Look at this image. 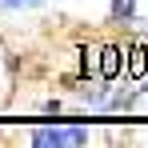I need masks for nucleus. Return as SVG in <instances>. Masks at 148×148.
Segmentation results:
<instances>
[{
  "mask_svg": "<svg viewBox=\"0 0 148 148\" xmlns=\"http://www.w3.org/2000/svg\"><path fill=\"white\" fill-rule=\"evenodd\" d=\"M88 132L72 128V124H52V128H36L32 132V144H84Z\"/></svg>",
  "mask_w": 148,
  "mask_h": 148,
  "instance_id": "1",
  "label": "nucleus"
},
{
  "mask_svg": "<svg viewBox=\"0 0 148 148\" xmlns=\"http://www.w3.org/2000/svg\"><path fill=\"white\" fill-rule=\"evenodd\" d=\"M4 8H32V4H40V0H0Z\"/></svg>",
  "mask_w": 148,
  "mask_h": 148,
  "instance_id": "2",
  "label": "nucleus"
},
{
  "mask_svg": "<svg viewBox=\"0 0 148 148\" xmlns=\"http://www.w3.org/2000/svg\"><path fill=\"white\" fill-rule=\"evenodd\" d=\"M0 64H4V56H0Z\"/></svg>",
  "mask_w": 148,
  "mask_h": 148,
  "instance_id": "3",
  "label": "nucleus"
}]
</instances>
